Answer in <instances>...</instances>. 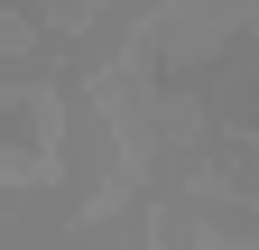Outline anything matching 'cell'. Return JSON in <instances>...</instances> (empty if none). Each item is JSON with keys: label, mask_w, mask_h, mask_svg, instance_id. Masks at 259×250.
<instances>
[{"label": "cell", "mask_w": 259, "mask_h": 250, "mask_svg": "<svg viewBox=\"0 0 259 250\" xmlns=\"http://www.w3.org/2000/svg\"><path fill=\"white\" fill-rule=\"evenodd\" d=\"M74 102L37 74V65H10V84H0V185L10 195H28V185H56L65 158H74Z\"/></svg>", "instance_id": "obj_1"}]
</instances>
